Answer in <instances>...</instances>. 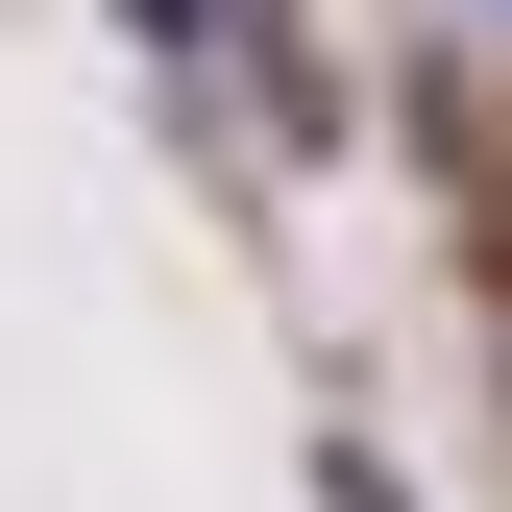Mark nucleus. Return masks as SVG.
Here are the masks:
<instances>
[{"mask_svg":"<svg viewBox=\"0 0 512 512\" xmlns=\"http://www.w3.org/2000/svg\"><path fill=\"white\" fill-rule=\"evenodd\" d=\"M147 25H171V49H244V0H147Z\"/></svg>","mask_w":512,"mask_h":512,"instance_id":"1","label":"nucleus"}]
</instances>
